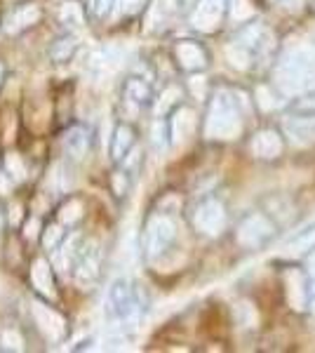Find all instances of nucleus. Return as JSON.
I'll use <instances>...</instances> for the list:
<instances>
[{
    "label": "nucleus",
    "instance_id": "obj_6",
    "mask_svg": "<svg viewBox=\"0 0 315 353\" xmlns=\"http://www.w3.org/2000/svg\"><path fill=\"white\" fill-rule=\"evenodd\" d=\"M193 226L205 236H216L226 226V212L219 201H203L193 212Z\"/></svg>",
    "mask_w": 315,
    "mask_h": 353
},
{
    "label": "nucleus",
    "instance_id": "obj_29",
    "mask_svg": "<svg viewBox=\"0 0 315 353\" xmlns=\"http://www.w3.org/2000/svg\"><path fill=\"white\" fill-rule=\"evenodd\" d=\"M0 229H3V212H0Z\"/></svg>",
    "mask_w": 315,
    "mask_h": 353
},
{
    "label": "nucleus",
    "instance_id": "obj_11",
    "mask_svg": "<svg viewBox=\"0 0 315 353\" xmlns=\"http://www.w3.org/2000/svg\"><path fill=\"white\" fill-rule=\"evenodd\" d=\"M223 3H226V0H200L196 14H193V26H198V28L216 26V21H219L223 14Z\"/></svg>",
    "mask_w": 315,
    "mask_h": 353
},
{
    "label": "nucleus",
    "instance_id": "obj_4",
    "mask_svg": "<svg viewBox=\"0 0 315 353\" xmlns=\"http://www.w3.org/2000/svg\"><path fill=\"white\" fill-rule=\"evenodd\" d=\"M31 311H33V318H36L38 330L43 332V337L48 339L50 344H59V341L66 339L68 323L59 311H54L52 306H45L43 301H33Z\"/></svg>",
    "mask_w": 315,
    "mask_h": 353
},
{
    "label": "nucleus",
    "instance_id": "obj_30",
    "mask_svg": "<svg viewBox=\"0 0 315 353\" xmlns=\"http://www.w3.org/2000/svg\"><path fill=\"white\" fill-rule=\"evenodd\" d=\"M0 81H3V64H0Z\"/></svg>",
    "mask_w": 315,
    "mask_h": 353
},
{
    "label": "nucleus",
    "instance_id": "obj_20",
    "mask_svg": "<svg viewBox=\"0 0 315 353\" xmlns=\"http://www.w3.org/2000/svg\"><path fill=\"white\" fill-rule=\"evenodd\" d=\"M73 50H76V41H73V38H61V41H57L52 45L50 57H52L54 61H68L73 54Z\"/></svg>",
    "mask_w": 315,
    "mask_h": 353
},
{
    "label": "nucleus",
    "instance_id": "obj_15",
    "mask_svg": "<svg viewBox=\"0 0 315 353\" xmlns=\"http://www.w3.org/2000/svg\"><path fill=\"white\" fill-rule=\"evenodd\" d=\"M85 212V205L78 201V198H68V201L59 208V224L64 226H73L76 221H80Z\"/></svg>",
    "mask_w": 315,
    "mask_h": 353
},
{
    "label": "nucleus",
    "instance_id": "obj_19",
    "mask_svg": "<svg viewBox=\"0 0 315 353\" xmlns=\"http://www.w3.org/2000/svg\"><path fill=\"white\" fill-rule=\"evenodd\" d=\"M64 243V224H50L43 231V245L45 250H57Z\"/></svg>",
    "mask_w": 315,
    "mask_h": 353
},
{
    "label": "nucleus",
    "instance_id": "obj_27",
    "mask_svg": "<svg viewBox=\"0 0 315 353\" xmlns=\"http://www.w3.org/2000/svg\"><path fill=\"white\" fill-rule=\"evenodd\" d=\"M12 176H10L8 172H5V174H0V193H3V196H8V193H10V186H12Z\"/></svg>",
    "mask_w": 315,
    "mask_h": 353
},
{
    "label": "nucleus",
    "instance_id": "obj_26",
    "mask_svg": "<svg viewBox=\"0 0 315 353\" xmlns=\"http://www.w3.org/2000/svg\"><path fill=\"white\" fill-rule=\"evenodd\" d=\"M176 94H179V92H176L174 88H170L167 92H165L163 97H160V99H163V101H160V104H158V113H165V111H167V106L172 104V101H174V99H172V97H176Z\"/></svg>",
    "mask_w": 315,
    "mask_h": 353
},
{
    "label": "nucleus",
    "instance_id": "obj_12",
    "mask_svg": "<svg viewBox=\"0 0 315 353\" xmlns=\"http://www.w3.org/2000/svg\"><path fill=\"white\" fill-rule=\"evenodd\" d=\"M132 146H134V130H132L130 125L120 123L116 128V132H113V139H111V158L118 163H123L125 156L132 151Z\"/></svg>",
    "mask_w": 315,
    "mask_h": 353
},
{
    "label": "nucleus",
    "instance_id": "obj_17",
    "mask_svg": "<svg viewBox=\"0 0 315 353\" xmlns=\"http://www.w3.org/2000/svg\"><path fill=\"white\" fill-rule=\"evenodd\" d=\"M5 172L12 176L14 181H24L26 179V165L21 161V156L17 153H8L5 156Z\"/></svg>",
    "mask_w": 315,
    "mask_h": 353
},
{
    "label": "nucleus",
    "instance_id": "obj_23",
    "mask_svg": "<svg viewBox=\"0 0 315 353\" xmlns=\"http://www.w3.org/2000/svg\"><path fill=\"white\" fill-rule=\"evenodd\" d=\"M111 184H113V191H116V196H125V193H128V174H125V172H116V174H113V179H111Z\"/></svg>",
    "mask_w": 315,
    "mask_h": 353
},
{
    "label": "nucleus",
    "instance_id": "obj_22",
    "mask_svg": "<svg viewBox=\"0 0 315 353\" xmlns=\"http://www.w3.org/2000/svg\"><path fill=\"white\" fill-rule=\"evenodd\" d=\"M167 137H170L167 125H165V123H156V125H153L151 141H153V146H156L158 151H163L165 146H167Z\"/></svg>",
    "mask_w": 315,
    "mask_h": 353
},
{
    "label": "nucleus",
    "instance_id": "obj_10",
    "mask_svg": "<svg viewBox=\"0 0 315 353\" xmlns=\"http://www.w3.org/2000/svg\"><path fill=\"white\" fill-rule=\"evenodd\" d=\"M40 19V10H38V5H19L17 10H12V12L8 14V19H5V31L8 33H19V31H24V28L28 26H33L36 21Z\"/></svg>",
    "mask_w": 315,
    "mask_h": 353
},
{
    "label": "nucleus",
    "instance_id": "obj_9",
    "mask_svg": "<svg viewBox=\"0 0 315 353\" xmlns=\"http://www.w3.org/2000/svg\"><path fill=\"white\" fill-rule=\"evenodd\" d=\"M31 283L40 294H45L48 299L57 297V288H54V276H52V266L45 259H36L31 264Z\"/></svg>",
    "mask_w": 315,
    "mask_h": 353
},
{
    "label": "nucleus",
    "instance_id": "obj_5",
    "mask_svg": "<svg viewBox=\"0 0 315 353\" xmlns=\"http://www.w3.org/2000/svg\"><path fill=\"white\" fill-rule=\"evenodd\" d=\"M101 254L94 241H88L83 248H78L76 261H73V276L80 288H92L99 278Z\"/></svg>",
    "mask_w": 315,
    "mask_h": 353
},
{
    "label": "nucleus",
    "instance_id": "obj_14",
    "mask_svg": "<svg viewBox=\"0 0 315 353\" xmlns=\"http://www.w3.org/2000/svg\"><path fill=\"white\" fill-rule=\"evenodd\" d=\"M59 21L68 28H80L85 24V14H83V10H80V5L76 3V0H68V3L61 5Z\"/></svg>",
    "mask_w": 315,
    "mask_h": 353
},
{
    "label": "nucleus",
    "instance_id": "obj_24",
    "mask_svg": "<svg viewBox=\"0 0 315 353\" xmlns=\"http://www.w3.org/2000/svg\"><path fill=\"white\" fill-rule=\"evenodd\" d=\"M116 5V0H94V14L96 17H108Z\"/></svg>",
    "mask_w": 315,
    "mask_h": 353
},
{
    "label": "nucleus",
    "instance_id": "obj_18",
    "mask_svg": "<svg viewBox=\"0 0 315 353\" xmlns=\"http://www.w3.org/2000/svg\"><path fill=\"white\" fill-rule=\"evenodd\" d=\"M141 5H144V0H116V5H113V19H125V17H132L136 14L141 10Z\"/></svg>",
    "mask_w": 315,
    "mask_h": 353
},
{
    "label": "nucleus",
    "instance_id": "obj_25",
    "mask_svg": "<svg viewBox=\"0 0 315 353\" xmlns=\"http://www.w3.org/2000/svg\"><path fill=\"white\" fill-rule=\"evenodd\" d=\"M38 231H40V219L38 217H31L24 224V238H28V241H33V238L38 236Z\"/></svg>",
    "mask_w": 315,
    "mask_h": 353
},
{
    "label": "nucleus",
    "instance_id": "obj_2",
    "mask_svg": "<svg viewBox=\"0 0 315 353\" xmlns=\"http://www.w3.org/2000/svg\"><path fill=\"white\" fill-rule=\"evenodd\" d=\"M238 130H240V118L233 99L228 94H216V99L212 101L205 132H207L210 139H231Z\"/></svg>",
    "mask_w": 315,
    "mask_h": 353
},
{
    "label": "nucleus",
    "instance_id": "obj_1",
    "mask_svg": "<svg viewBox=\"0 0 315 353\" xmlns=\"http://www.w3.org/2000/svg\"><path fill=\"white\" fill-rule=\"evenodd\" d=\"M106 311H108V316L118 323H132L141 316L144 304H141V299H139V290L132 285V281L118 278V281L113 283L106 297Z\"/></svg>",
    "mask_w": 315,
    "mask_h": 353
},
{
    "label": "nucleus",
    "instance_id": "obj_16",
    "mask_svg": "<svg viewBox=\"0 0 315 353\" xmlns=\"http://www.w3.org/2000/svg\"><path fill=\"white\" fill-rule=\"evenodd\" d=\"M191 121H193V113L188 111V109H179V111H176L174 121H172V125H170L172 141L184 139V134H186V130H188V125H191Z\"/></svg>",
    "mask_w": 315,
    "mask_h": 353
},
{
    "label": "nucleus",
    "instance_id": "obj_21",
    "mask_svg": "<svg viewBox=\"0 0 315 353\" xmlns=\"http://www.w3.org/2000/svg\"><path fill=\"white\" fill-rule=\"evenodd\" d=\"M0 344H3V349H8V351L24 349V339H21V334L17 332V330H5V332L0 334Z\"/></svg>",
    "mask_w": 315,
    "mask_h": 353
},
{
    "label": "nucleus",
    "instance_id": "obj_3",
    "mask_svg": "<svg viewBox=\"0 0 315 353\" xmlns=\"http://www.w3.org/2000/svg\"><path fill=\"white\" fill-rule=\"evenodd\" d=\"M176 238V224L170 214H153L144 231V250L148 257H158Z\"/></svg>",
    "mask_w": 315,
    "mask_h": 353
},
{
    "label": "nucleus",
    "instance_id": "obj_13",
    "mask_svg": "<svg viewBox=\"0 0 315 353\" xmlns=\"http://www.w3.org/2000/svg\"><path fill=\"white\" fill-rule=\"evenodd\" d=\"M125 99L134 106H148L153 99V90L144 78H128L125 83Z\"/></svg>",
    "mask_w": 315,
    "mask_h": 353
},
{
    "label": "nucleus",
    "instance_id": "obj_7",
    "mask_svg": "<svg viewBox=\"0 0 315 353\" xmlns=\"http://www.w3.org/2000/svg\"><path fill=\"white\" fill-rule=\"evenodd\" d=\"M174 54H176L179 66L186 68V71H200V68L207 66V52H205V50L200 48L198 43H193V41L176 43Z\"/></svg>",
    "mask_w": 315,
    "mask_h": 353
},
{
    "label": "nucleus",
    "instance_id": "obj_28",
    "mask_svg": "<svg viewBox=\"0 0 315 353\" xmlns=\"http://www.w3.org/2000/svg\"><path fill=\"white\" fill-rule=\"evenodd\" d=\"M19 219H21V205H14L12 214H10V221H12V224H19Z\"/></svg>",
    "mask_w": 315,
    "mask_h": 353
},
{
    "label": "nucleus",
    "instance_id": "obj_8",
    "mask_svg": "<svg viewBox=\"0 0 315 353\" xmlns=\"http://www.w3.org/2000/svg\"><path fill=\"white\" fill-rule=\"evenodd\" d=\"M61 144H64L68 156L85 158L90 153V146H92V132H90V128H85V125H76V128L66 130Z\"/></svg>",
    "mask_w": 315,
    "mask_h": 353
}]
</instances>
